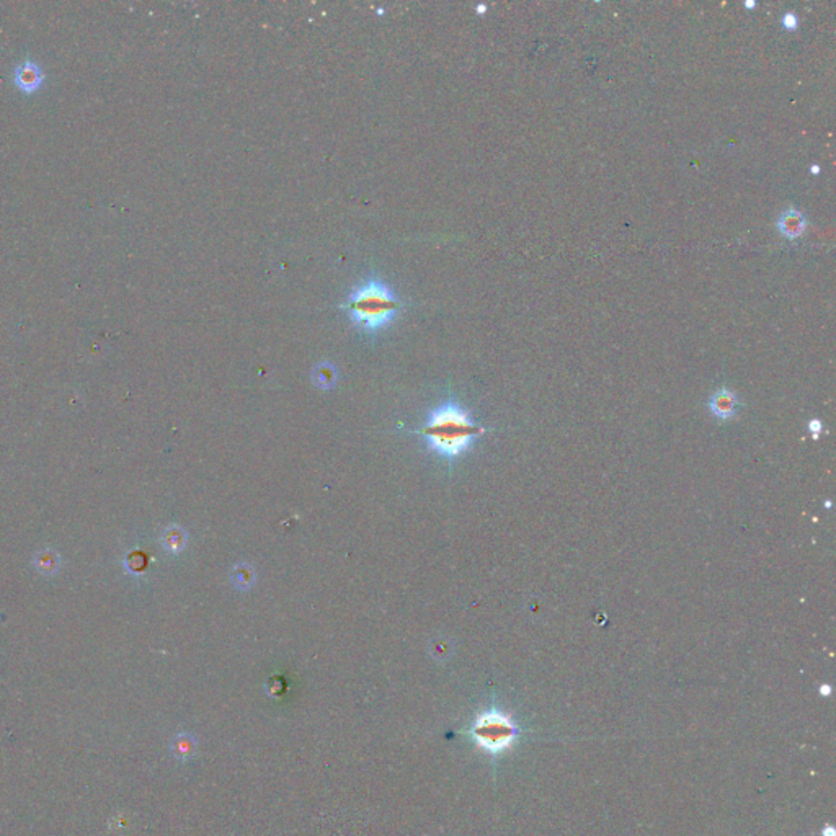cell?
<instances>
[{"mask_svg":"<svg viewBox=\"0 0 836 836\" xmlns=\"http://www.w3.org/2000/svg\"><path fill=\"white\" fill-rule=\"evenodd\" d=\"M353 327L366 335H376L389 327L404 309V301L387 281L369 275L356 285L340 304Z\"/></svg>","mask_w":836,"mask_h":836,"instance_id":"1","label":"cell"},{"mask_svg":"<svg viewBox=\"0 0 836 836\" xmlns=\"http://www.w3.org/2000/svg\"><path fill=\"white\" fill-rule=\"evenodd\" d=\"M487 432L470 417L468 410L456 402H448L430 415L427 425L418 435L427 439L430 448L446 459H456L473 448Z\"/></svg>","mask_w":836,"mask_h":836,"instance_id":"2","label":"cell"},{"mask_svg":"<svg viewBox=\"0 0 836 836\" xmlns=\"http://www.w3.org/2000/svg\"><path fill=\"white\" fill-rule=\"evenodd\" d=\"M521 727L497 706L479 712L464 733L492 758L504 755L521 737Z\"/></svg>","mask_w":836,"mask_h":836,"instance_id":"3","label":"cell"},{"mask_svg":"<svg viewBox=\"0 0 836 836\" xmlns=\"http://www.w3.org/2000/svg\"><path fill=\"white\" fill-rule=\"evenodd\" d=\"M43 70H41L37 63H33V61L30 59L20 63L13 70L15 85H17V89L22 90L23 94H35V92L43 85Z\"/></svg>","mask_w":836,"mask_h":836,"instance_id":"4","label":"cell"},{"mask_svg":"<svg viewBox=\"0 0 836 836\" xmlns=\"http://www.w3.org/2000/svg\"><path fill=\"white\" fill-rule=\"evenodd\" d=\"M707 407H709L716 418L724 420L725 422V420L735 417L737 408L740 407V402H738L735 392L730 391L728 387H720L712 394L709 402H707Z\"/></svg>","mask_w":836,"mask_h":836,"instance_id":"5","label":"cell"},{"mask_svg":"<svg viewBox=\"0 0 836 836\" xmlns=\"http://www.w3.org/2000/svg\"><path fill=\"white\" fill-rule=\"evenodd\" d=\"M776 227L782 237H786L789 240H796L805 232V229H807V218H805V214L802 211H799L796 208L784 209L781 216L776 220Z\"/></svg>","mask_w":836,"mask_h":836,"instance_id":"6","label":"cell"},{"mask_svg":"<svg viewBox=\"0 0 836 836\" xmlns=\"http://www.w3.org/2000/svg\"><path fill=\"white\" fill-rule=\"evenodd\" d=\"M317 371H319V373H316V376L319 378L317 384H320L322 387H328L330 384L335 382V368H333L332 364H328V363L320 364V366L317 368Z\"/></svg>","mask_w":836,"mask_h":836,"instance_id":"7","label":"cell"},{"mask_svg":"<svg viewBox=\"0 0 836 836\" xmlns=\"http://www.w3.org/2000/svg\"><path fill=\"white\" fill-rule=\"evenodd\" d=\"M180 535V531L178 530H170L167 531L166 537H163V544H166L168 549H172V551H178V546L183 544V541L178 537Z\"/></svg>","mask_w":836,"mask_h":836,"instance_id":"8","label":"cell"},{"mask_svg":"<svg viewBox=\"0 0 836 836\" xmlns=\"http://www.w3.org/2000/svg\"><path fill=\"white\" fill-rule=\"evenodd\" d=\"M54 561H58V556H39V570L41 572H53L58 568V563H54Z\"/></svg>","mask_w":836,"mask_h":836,"instance_id":"9","label":"cell"},{"mask_svg":"<svg viewBox=\"0 0 836 836\" xmlns=\"http://www.w3.org/2000/svg\"><path fill=\"white\" fill-rule=\"evenodd\" d=\"M822 430H823V427H822V422H820V420H812V422L809 423V432L813 435L815 439L818 438V435H820V432H822Z\"/></svg>","mask_w":836,"mask_h":836,"instance_id":"10","label":"cell"},{"mask_svg":"<svg viewBox=\"0 0 836 836\" xmlns=\"http://www.w3.org/2000/svg\"><path fill=\"white\" fill-rule=\"evenodd\" d=\"M782 23L786 28H796L797 27V17L792 13H786L782 18Z\"/></svg>","mask_w":836,"mask_h":836,"instance_id":"11","label":"cell"},{"mask_svg":"<svg viewBox=\"0 0 836 836\" xmlns=\"http://www.w3.org/2000/svg\"><path fill=\"white\" fill-rule=\"evenodd\" d=\"M822 836H836L835 828L833 827H825L823 832H822Z\"/></svg>","mask_w":836,"mask_h":836,"instance_id":"12","label":"cell"},{"mask_svg":"<svg viewBox=\"0 0 836 836\" xmlns=\"http://www.w3.org/2000/svg\"><path fill=\"white\" fill-rule=\"evenodd\" d=\"M820 691H822V694L828 696V694H830V691H832V690H830V686H828V685H825V686H822V688H820Z\"/></svg>","mask_w":836,"mask_h":836,"instance_id":"13","label":"cell"}]
</instances>
